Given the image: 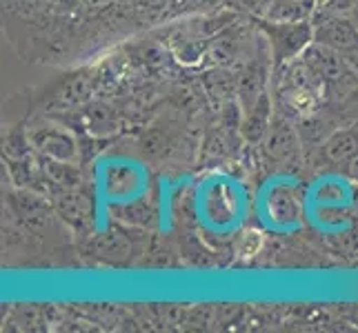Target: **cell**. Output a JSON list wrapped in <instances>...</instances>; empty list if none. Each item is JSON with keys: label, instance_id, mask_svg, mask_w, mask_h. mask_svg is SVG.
I'll return each mask as SVG.
<instances>
[{"label": "cell", "instance_id": "13", "mask_svg": "<svg viewBox=\"0 0 358 333\" xmlns=\"http://www.w3.org/2000/svg\"><path fill=\"white\" fill-rule=\"evenodd\" d=\"M316 9V0H271L263 11V18L271 22H296L312 20Z\"/></svg>", "mask_w": 358, "mask_h": 333}, {"label": "cell", "instance_id": "15", "mask_svg": "<svg viewBox=\"0 0 358 333\" xmlns=\"http://www.w3.org/2000/svg\"><path fill=\"white\" fill-rule=\"evenodd\" d=\"M43 176L54 189H76V187H80V171L73 163H58V160L45 158Z\"/></svg>", "mask_w": 358, "mask_h": 333}, {"label": "cell", "instance_id": "20", "mask_svg": "<svg viewBox=\"0 0 358 333\" xmlns=\"http://www.w3.org/2000/svg\"><path fill=\"white\" fill-rule=\"evenodd\" d=\"M80 3L92 11H103V9H109L112 5H116L118 0H80Z\"/></svg>", "mask_w": 358, "mask_h": 333}, {"label": "cell", "instance_id": "22", "mask_svg": "<svg viewBox=\"0 0 358 333\" xmlns=\"http://www.w3.org/2000/svg\"><path fill=\"white\" fill-rule=\"evenodd\" d=\"M234 5H238L247 11H261V5H258V0H231Z\"/></svg>", "mask_w": 358, "mask_h": 333}, {"label": "cell", "instance_id": "12", "mask_svg": "<svg viewBox=\"0 0 358 333\" xmlns=\"http://www.w3.org/2000/svg\"><path fill=\"white\" fill-rule=\"evenodd\" d=\"M83 125L96 138H103V135H114L120 131V116L118 111L107 105V103H90L83 107Z\"/></svg>", "mask_w": 358, "mask_h": 333}, {"label": "cell", "instance_id": "10", "mask_svg": "<svg viewBox=\"0 0 358 333\" xmlns=\"http://www.w3.org/2000/svg\"><path fill=\"white\" fill-rule=\"evenodd\" d=\"M267 216L276 225H294L303 216V195L294 184H278L267 195Z\"/></svg>", "mask_w": 358, "mask_h": 333}, {"label": "cell", "instance_id": "4", "mask_svg": "<svg viewBox=\"0 0 358 333\" xmlns=\"http://www.w3.org/2000/svg\"><path fill=\"white\" fill-rule=\"evenodd\" d=\"M301 60L305 65L312 67V71L316 73V76L327 84V89L345 84L352 78H358L356 69L350 65L348 58H345L341 52H336V49H329V47L320 45L316 40L305 49Z\"/></svg>", "mask_w": 358, "mask_h": 333}, {"label": "cell", "instance_id": "9", "mask_svg": "<svg viewBox=\"0 0 358 333\" xmlns=\"http://www.w3.org/2000/svg\"><path fill=\"white\" fill-rule=\"evenodd\" d=\"M90 251L98 258V260L114 265V267H122V265L131 262V256L136 249H134V240L125 231L109 229V231L98 233V236L92 238Z\"/></svg>", "mask_w": 358, "mask_h": 333}, {"label": "cell", "instance_id": "21", "mask_svg": "<svg viewBox=\"0 0 358 333\" xmlns=\"http://www.w3.org/2000/svg\"><path fill=\"white\" fill-rule=\"evenodd\" d=\"M209 3H212V0H174V5H178L182 9H201Z\"/></svg>", "mask_w": 358, "mask_h": 333}, {"label": "cell", "instance_id": "5", "mask_svg": "<svg viewBox=\"0 0 358 333\" xmlns=\"http://www.w3.org/2000/svg\"><path fill=\"white\" fill-rule=\"evenodd\" d=\"M11 209L16 218L36 236H47L58 225V214L54 205H49L38 193L31 191H18L11 195Z\"/></svg>", "mask_w": 358, "mask_h": 333}, {"label": "cell", "instance_id": "17", "mask_svg": "<svg viewBox=\"0 0 358 333\" xmlns=\"http://www.w3.org/2000/svg\"><path fill=\"white\" fill-rule=\"evenodd\" d=\"M114 216L122 222V225L129 227H141V229H150L156 220L154 207L147 200H134L114 207Z\"/></svg>", "mask_w": 358, "mask_h": 333}, {"label": "cell", "instance_id": "16", "mask_svg": "<svg viewBox=\"0 0 358 333\" xmlns=\"http://www.w3.org/2000/svg\"><path fill=\"white\" fill-rule=\"evenodd\" d=\"M90 96V82L85 76H73L69 80H65L60 84V89L56 91L52 107L54 109H73V107H80Z\"/></svg>", "mask_w": 358, "mask_h": 333}, {"label": "cell", "instance_id": "2", "mask_svg": "<svg viewBox=\"0 0 358 333\" xmlns=\"http://www.w3.org/2000/svg\"><path fill=\"white\" fill-rule=\"evenodd\" d=\"M261 31L265 34L274 71L289 65L292 60L301 58L305 49L314 43V22L312 20L271 22V20L263 18Z\"/></svg>", "mask_w": 358, "mask_h": 333}, {"label": "cell", "instance_id": "11", "mask_svg": "<svg viewBox=\"0 0 358 333\" xmlns=\"http://www.w3.org/2000/svg\"><path fill=\"white\" fill-rule=\"evenodd\" d=\"M271 101L267 91L261 94L256 101L243 109V120H241V135L250 142V145H263L265 135L271 127V120H274V114H271Z\"/></svg>", "mask_w": 358, "mask_h": 333}, {"label": "cell", "instance_id": "6", "mask_svg": "<svg viewBox=\"0 0 358 333\" xmlns=\"http://www.w3.org/2000/svg\"><path fill=\"white\" fill-rule=\"evenodd\" d=\"M314 22V40L329 49H336L343 56H348L358 49V29L350 14H334L325 18H316Z\"/></svg>", "mask_w": 358, "mask_h": 333}, {"label": "cell", "instance_id": "8", "mask_svg": "<svg viewBox=\"0 0 358 333\" xmlns=\"http://www.w3.org/2000/svg\"><path fill=\"white\" fill-rule=\"evenodd\" d=\"M31 147L45 156L47 160H58V163H78V142L71 133L47 127L31 133Z\"/></svg>", "mask_w": 358, "mask_h": 333}, {"label": "cell", "instance_id": "7", "mask_svg": "<svg viewBox=\"0 0 358 333\" xmlns=\"http://www.w3.org/2000/svg\"><path fill=\"white\" fill-rule=\"evenodd\" d=\"M52 205L60 220L76 231H87L94 220V202L85 191L76 189H56L52 193Z\"/></svg>", "mask_w": 358, "mask_h": 333}, {"label": "cell", "instance_id": "24", "mask_svg": "<svg viewBox=\"0 0 358 333\" xmlns=\"http://www.w3.org/2000/svg\"><path fill=\"white\" fill-rule=\"evenodd\" d=\"M345 58L350 60V65H352V67L356 69V73H358V49H356V52H352V54H348Z\"/></svg>", "mask_w": 358, "mask_h": 333}, {"label": "cell", "instance_id": "23", "mask_svg": "<svg viewBox=\"0 0 358 333\" xmlns=\"http://www.w3.org/2000/svg\"><path fill=\"white\" fill-rule=\"evenodd\" d=\"M350 18H352V22H354V27L358 29V0H354V5H352V9H350Z\"/></svg>", "mask_w": 358, "mask_h": 333}, {"label": "cell", "instance_id": "3", "mask_svg": "<svg viewBox=\"0 0 358 333\" xmlns=\"http://www.w3.org/2000/svg\"><path fill=\"white\" fill-rule=\"evenodd\" d=\"M263 156L267 165L278 171H296L301 167V138L287 118L276 116L271 120V127L263 140Z\"/></svg>", "mask_w": 358, "mask_h": 333}, {"label": "cell", "instance_id": "19", "mask_svg": "<svg viewBox=\"0 0 358 333\" xmlns=\"http://www.w3.org/2000/svg\"><path fill=\"white\" fill-rule=\"evenodd\" d=\"M134 5L141 11H150V14H156V11H165L174 5V0H134Z\"/></svg>", "mask_w": 358, "mask_h": 333}, {"label": "cell", "instance_id": "18", "mask_svg": "<svg viewBox=\"0 0 358 333\" xmlns=\"http://www.w3.org/2000/svg\"><path fill=\"white\" fill-rule=\"evenodd\" d=\"M169 147H171V138H169V133L163 131V129H152V131H147L143 135V140H141V149L147 154V156H152V158H158V156H165L169 151Z\"/></svg>", "mask_w": 358, "mask_h": 333}, {"label": "cell", "instance_id": "14", "mask_svg": "<svg viewBox=\"0 0 358 333\" xmlns=\"http://www.w3.org/2000/svg\"><path fill=\"white\" fill-rule=\"evenodd\" d=\"M323 154L329 163H350L358 156V131L354 129H336L334 133L327 135L323 145Z\"/></svg>", "mask_w": 358, "mask_h": 333}, {"label": "cell", "instance_id": "1", "mask_svg": "<svg viewBox=\"0 0 358 333\" xmlns=\"http://www.w3.org/2000/svg\"><path fill=\"white\" fill-rule=\"evenodd\" d=\"M276 80V96L280 107L292 116L310 118L320 109L327 94V84L305 65L301 58L292 60L289 65L280 67Z\"/></svg>", "mask_w": 358, "mask_h": 333}]
</instances>
